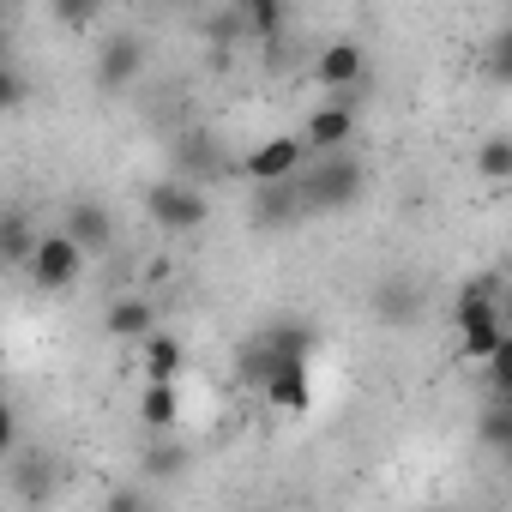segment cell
I'll use <instances>...</instances> for the list:
<instances>
[{"label": "cell", "mask_w": 512, "mask_h": 512, "mask_svg": "<svg viewBox=\"0 0 512 512\" xmlns=\"http://www.w3.org/2000/svg\"><path fill=\"white\" fill-rule=\"evenodd\" d=\"M314 79H320L326 91H356V85L368 79V55H362V43H326V49L314 55Z\"/></svg>", "instance_id": "8992f818"}, {"label": "cell", "mask_w": 512, "mask_h": 512, "mask_svg": "<svg viewBox=\"0 0 512 512\" xmlns=\"http://www.w3.org/2000/svg\"><path fill=\"white\" fill-rule=\"evenodd\" d=\"M31 223L19 217V211H7V217H0V260H13V266H25V253H31Z\"/></svg>", "instance_id": "2e32d148"}, {"label": "cell", "mask_w": 512, "mask_h": 512, "mask_svg": "<svg viewBox=\"0 0 512 512\" xmlns=\"http://www.w3.org/2000/svg\"><path fill=\"white\" fill-rule=\"evenodd\" d=\"M67 235L85 247V260H91V253H103V247H109V235H115V229H109V211H103L97 199H79V205L67 211Z\"/></svg>", "instance_id": "ba28073f"}, {"label": "cell", "mask_w": 512, "mask_h": 512, "mask_svg": "<svg viewBox=\"0 0 512 512\" xmlns=\"http://www.w3.org/2000/svg\"><path fill=\"white\" fill-rule=\"evenodd\" d=\"M476 175H482L488 187H500V181L512 175V139H506V133H494V139L482 145V157H476Z\"/></svg>", "instance_id": "9a60e30c"}, {"label": "cell", "mask_w": 512, "mask_h": 512, "mask_svg": "<svg viewBox=\"0 0 512 512\" xmlns=\"http://www.w3.org/2000/svg\"><path fill=\"white\" fill-rule=\"evenodd\" d=\"M260 380H266V404H272V410L302 416V410L314 404V386H308V356H260Z\"/></svg>", "instance_id": "277c9868"}, {"label": "cell", "mask_w": 512, "mask_h": 512, "mask_svg": "<svg viewBox=\"0 0 512 512\" xmlns=\"http://www.w3.org/2000/svg\"><path fill=\"white\" fill-rule=\"evenodd\" d=\"M145 344V380H181V362H187V350H181V338H169V332H145L139 338Z\"/></svg>", "instance_id": "9c48e42d"}, {"label": "cell", "mask_w": 512, "mask_h": 512, "mask_svg": "<svg viewBox=\"0 0 512 512\" xmlns=\"http://www.w3.org/2000/svg\"><path fill=\"white\" fill-rule=\"evenodd\" d=\"M91 13H97V0H55V19H61L67 31H85Z\"/></svg>", "instance_id": "d6986e66"}, {"label": "cell", "mask_w": 512, "mask_h": 512, "mask_svg": "<svg viewBox=\"0 0 512 512\" xmlns=\"http://www.w3.org/2000/svg\"><path fill=\"white\" fill-rule=\"evenodd\" d=\"M350 139H356V109H350V103H326V109L308 115V133H302L308 151L326 157V151H344Z\"/></svg>", "instance_id": "52a82bcc"}, {"label": "cell", "mask_w": 512, "mask_h": 512, "mask_svg": "<svg viewBox=\"0 0 512 512\" xmlns=\"http://www.w3.org/2000/svg\"><path fill=\"white\" fill-rule=\"evenodd\" d=\"M458 338H464V362H488L506 344V326L500 320H470V326H458Z\"/></svg>", "instance_id": "4fadbf2b"}, {"label": "cell", "mask_w": 512, "mask_h": 512, "mask_svg": "<svg viewBox=\"0 0 512 512\" xmlns=\"http://www.w3.org/2000/svg\"><path fill=\"white\" fill-rule=\"evenodd\" d=\"M139 416H145V428H175V416H181V386L175 380H145V398H139Z\"/></svg>", "instance_id": "8fae6325"}, {"label": "cell", "mask_w": 512, "mask_h": 512, "mask_svg": "<svg viewBox=\"0 0 512 512\" xmlns=\"http://www.w3.org/2000/svg\"><path fill=\"white\" fill-rule=\"evenodd\" d=\"M416 308H422V296H416V290H386V296H380V314H386V326H404Z\"/></svg>", "instance_id": "e0dca14e"}, {"label": "cell", "mask_w": 512, "mask_h": 512, "mask_svg": "<svg viewBox=\"0 0 512 512\" xmlns=\"http://www.w3.org/2000/svg\"><path fill=\"white\" fill-rule=\"evenodd\" d=\"M302 157H308L302 133H278V139H266V145H253L241 169H247V181H253V187H266V181L296 175V169H302Z\"/></svg>", "instance_id": "5b68a950"}, {"label": "cell", "mask_w": 512, "mask_h": 512, "mask_svg": "<svg viewBox=\"0 0 512 512\" xmlns=\"http://www.w3.org/2000/svg\"><path fill=\"white\" fill-rule=\"evenodd\" d=\"M13 440H19V422H13V404H0V458L13 452Z\"/></svg>", "instance_id": "44dd1931"}, {"label": "cell", "mask_w": 512, "mask_h": 512, "mask_svg": "<svg viewBox=\"0 0 512 512\" xmlns=\"http://www.w3.org/2000/svg\"><path fill=\"white\" fill-rule=\"evenodd\" d=\"M482 434H488V446H512V422H506V398L494 392V404H488V416H482Z\"/></svg>", "instance_id": "ac0fdd59"}, {"label": "cell", "mask_w": 512, "mask_h": 512, "mask_svg": "<svg viewBox=\"0 0 512 512\" xmlns=\"http://www.w3.org/2000/svg\"><path fill=\"white\" fill-rule=\"evenodd\" d=\"M145 332H157V308L145 302V296H121L115 308H109V338H145Z\"/></svg>", "instance_id": "30bf717a"}, {"label": "cell", "mask_w": 512, "mask_h": 512, "mask_svg": "<svg viewBox=\"0 0 512 512\" xmlns=\"http://www.w3.org/2000/svg\"><path fill=\"white\" fill-rule=\"evenodd\" d=\"M145 211H151L157 229H169V235H193V229L205 223V193H199L193 181H181V175H163V181L145 187Z\"/></svg>", "instance_id": "3957f363"}, {"label": "cell", "mask_w": 512, "mask_h": 512, "mask_svg": "<svg viewBox=\"0 0 512 512\" xmlns=\"http://www.w3.org/2000/svg\"><path fill=\"white\" fill-rule=\"evenodd\" d=\"M19 103H25V79H19L13 67H0V115L19 109Z\"/></svg>", "instance_id": "ffe728a7"}, {"label": "cell", "mask_w": 512, "mask_h": 512, "mask_svg": "<svg viewBox=\"0 0 512 512\" xmlns=\"http://www.w3.org/2000/svg\"><path fill=\"white\" fill-rule=\"evenodd\" d=\"M139 61H145V49H139L133 37H115V43L103 49V67H97V79H103L109 91H121L127 79H139Z\"/></svg>", "instance_id": "7c38bea8"}, {"label": "cell", "mask_w": 512, "mask_h": 512, "mask_svg": "<svg viewBox=\"0 0 512 512\" xmlns=\"http://www.w3.org/2000/svg\"><path fill=\"white\" fill-rule=\"evenodd\" d=\"M368 187V169L356 157H332L314 169V175H296V193H302V211H344L356 205V193Z\"/></svg>", "instance_id": "6da1fadb"}, {"label": "cell", "mask_w": 512, "mask_h": 512, "mask_svg": "<svg viewBox=\"0 0 512 512\" xmlns=\"http://www.w3.org/2000/svg\"><path fill=\"white\" fill-rule=\"evenodd\" d=\"M25 272H31V284H37V290H73V284H79V272H85V247H79L67 229H49V235H37V241H31Z\"/></svg>", "instance_id": "7a4b0ae2"}, {"label": "cell", "mask_w": 512, "mask_h": 512, "mask_svg": "<svg viewBox=\"0 0 512 512\" xmlns=\"http://www.w3.org/2000/svg\"><path fill=\"white\" fill-rule=\"evenodd\" d=\"M241 25L253 37H278L284 31V0H241Z\"/></svg>", "instance_id": "5bb4252c"}]
</instances>
